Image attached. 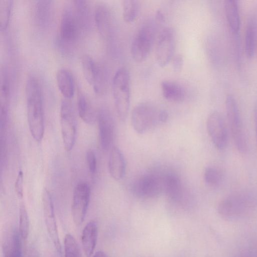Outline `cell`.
Returning a JSON list of instances; mask_svg holds the SVG:
<instances>
[{
    "label": "cell",
    "instance_id": "33",
    "mask_svg": "<svg viewBox=\"0 0 257 257\" xmlns=\"http://www.w3.org/2000/svg\"><path fill=\"white\" fill-rule=\"evenodd\" d=\"M86 161L90 172L93 174L96 168L95 154L92 150L89 149L86 152Z\"/></svg>",
    "mask_w": 257,
    "mask_h": 257
},
{
    "label": "cell",
    "instance_id": "32",
    "mask_svg": "<svg viewBox=\"0 0 257 257\" xmlns=\"http://www.w3.org/2000/svg\"><path fill=\"white\" fill-rule=\"evenodd\" d=\"M222 179L221 172L216 168L208 167L204 173L205 182L211 187L217 186L220 184Z\"/></svg>",
    "mask_w": 257,
    "mask_h": 257
},
{
    "label": "cell",
    "instance_id": "5",
    "mask_svg": "<svg viewBox=\"0 0 257 257\" xmlns=\"http://www.w3.org/2000/svg\"><path fill=\"white\" fill-rule=\"evenodd\" d=\"M80 26L74 8L67 6L64 9L60 24L59 42L63 50H70L79 36Z\"/></svg>",
    "mask_w": 257,
    "mask_h": 257
},
{
    "label": "cell",
    "instance_id": "38",
    "mask_svg": "<svg viewBox=\"0 0 257 257\" xmlns=\"http://www.w3.org/2000/svg\"><path fill=\"white\" fill-rule=\"evenodd\" d=\"M156 17L157 20L160 22L163 23L165 21V16L161 10H158L156 12Z\"/></svg>",
    "mask_w": 257,
    "mask_h": 257
},
{
    "label": "cell",
    "instance_id": "31",
    "mask_svg": "<svg viewBox=\"0 0 257 257\" xmlns=\"http://www.w3.org/2000/svg\"><path fill=\"white\" fill-rule=\"evenodd\" d=\"M29 229V221L27 211L24 204L20 207L19 213V233L24 240L28 237Z\"/></svg>",
    "mask_w": 257,
    "mask_h": 257
},
{
    "label": "cell",
    "instance_id": "30",
    "mask_svg": "<svg viewBox=\"0 0 257 257\" xmlns=\"http://www.w3.org/2000/svg\"><path fill=\"white\" fill-rule=\"evenodd\" d=\"M65 257H81L78 244L74 236L66 235L64 239Z\"/></svg>",
    "mask_w": 257,
    "mask_h": 257
},
{
    "label": "cell",
    "instance_id": "37",
    "mask_svg": "<svg viewBox=\"0 0 257 257\" xmlns=\"http://www.w3.org/2000/svg\"><path fill=\"white\" fill-rule=\"evenodd\" d=\"M253 120L254 123L255 137L257 144V100L254 103L253 110Z\"/></svg>",
    "mask_w": 257,
    "mask_h": 257
},
{
    "label": "cell",
    "instance_id": "11",
    "mask_svg": "<svg viewBox=\"0 0 257 257\" xmlns=\"http://www.w3.org/2000/svg\"><path fill=\"white\" fill-rule=\"evenodd\" d=\"M206 126L215 147L219 150L225 149L228 143V132L222 114L217 111L210 113L207 119Z\"/></svg>",
    "mask_w": 257,
    "mask_h": 257
},
{
    "label": "cell",
    "instance_id": "18",
    "mask_svg": "<svg viewBox=\"0 0 257 257\" xmlns=\"http://www.w3.org/2000/svg\"><path fill=\"white\" fill-rule=\"evenodd\" d=\"M98 235V226L94 220L88 222L84 227L81 235L83 250L87 257H90L95 247Z\"/></svg>",
    "mask_w": 257,
    "mask_h": 257
},
{
    "label": "cell",
    "instance_id": "23",
    "mask_svg": "<svg viewBox=\"0 0 257 257\" xmlns=\"http://www.w3.org/2000/svg\"><path fill=\"white\" fill-rule=\"evenodd\" d=\"M226 18L229 28L234 34H237L240 29V19L239 7L236 0L224 1Z\"/></svg>",
    "mask_w": 257,
    "mask_h": 257
},
{
    "label": "cell",
    "instance_id": "1",
    "mask_svg": "<svg viewBox=\"0 0 257 257\" xmlns=\"http://www.w3.org/2000/svg\"><path fill=\"white\" fill-rule=\"evenodd\" d=\"M27 119L29 130L34 140L40 142L44 132L43 96L41 85L34 76H30L26 83Z\"/></svg>",
    "mask_w": 257,
    "mask_h": 257
},
{
    "label": "cell",
    "instance_id": "36",
    "mask_svg": "<svg viewBox=\"0 0 257 257\" xmlns=\"http://www.w3.org/2000/svg\"><path fill=\"white\" fill-rule=\"evenodd\" d=\"M169 117L168 112L166 110H160L158 115L159 122L160 123L166 122Z\"/></svg>",
    "mask_w": 257,
    "mask_h": 257
},
{
    "label": "cell",
    "instance_id": "41",
    "mask_svg": "<svg viewBox=\"0 0 257 257\" xmlns=\"http://www.w3.org/2000/svg\"><path fill=\"white\" fill-rule=\"evenodd\" d=\"M255 53H256V55H257V46H256V48Z\"/></svg>",
    "mask_w": 257,
    "mask_h": 257
},
{
    "label": "cell",
    "instance_id": "40",
    "mask_svg": "<svg viewBox=\"0 0 257 257\" xmlns=\"http://www.w3.org/2000/svg\"><path fill=\"white\" fill-rule=\"evenodd\" d=\"M5 257H18L17 255L8 252H4Z\"/></svg>",
    "mask_w": 257,
    "mask_h": 257
},
{
    "label": "cell",
    "instance_id": "24",
    "mask_svg": "<svg viewBox=\"0 0 257 257\" xmlns=\"http://www.w3.org/2000/svg\"><path fill=\"white\" fill-rule=\"evenodd\" d=\"M256 31L255 24L252 20H248L244 33V48L246 56L251 58L255 53Z\"/></svg>",
    "mask_w": 257,
    "mask_h": 257
},
{
    "label": "cell",
    "instance_id": "19",
    "mask_svg": "<svg viewBox=\"0 0 257 257\" xmlns=\"http://www.w3.org/2000/svg\"><path fill=\"white\" fill-rule=\"evenodd\" d=\"M163 192L173 199H178L183 193L181 181L179 177L173 172L162 173Z\"/></svg>",
    "mask_w": 257,
    "mask_h": 257
},
{
    "label": "cell",
    "instance_id": "34",
    "mask_svg": "<svg viewBox=\"0 0 257 257\" xmlns=\"http://www.w3.org/2000/svg\"><path fill=\"white\" fill-rule=\"evenodd\" d=\"M23 172L20 170L18 173L15 184L16 192L20 198H22L23 197Z\"/></svg>",
    "mask_w": 257,
    "mask_h": 257
},
{
    "label": "cell",
    "instance_id": "29",
    "mask_svg": "<svg viewBox=\"0 0 257 257\" xmlns=\"http://www.w3.org/2000/svg\"><path fill=\"white\" fill-rule=\"evenodd\" d=\"M13 1L0 0V30L5 31L9 25Z\"/></svg>",
    "mask_w": 257,
    "mask_h": 257
},
{
    "label": "cell",
    "instance_id": "15",
    "mask_svg": "<svg viewBox=\"0 0 257 257\" xmlns=\"http://www.w3.org/2000/svg\"><path fill=\"white\" fill-rule=\"evenodd\" d=\"M100 142L102 149H111L114 136V123L109 111L103 108L97 115Z\"/></svg>",
    "mask_w": 257,
    "mask_h": 257
},
{
    "label": "cell",
    "instance_id": "12",
    "mask_svg": "<svg viewBox=\"0 0 257 257\" xmlns=\"http://www.w3.org/2000/svg\"><path fill=\"white\" fill-rule=\"evenodd\" d=\"M175 47L174 31L171 27H166L161 32L156 46V59L160 67H165L173 59Z\"/></svg>",
    "mask_w": 257,
    "mask_h": 257
},
{
    "label": "cell",
    "instance_id": "3",
    "mask_svg": "<svg viewBox=\"0 0 257 257\" xmlns=\"http://www.w3.org/2000/svg\"><path fill=\"white\" fill-rule=\"evenodd\" d=\"M254 200L246 193H236L223 199L218 205L219 214L226 220H235L247 214L253 208Z\"/></svg>",
    "mask_w": 257,
    "mask_h": 257
},
{
    "label": "cell",
    "instance_id": "7",
    "mask_svg": "<svg viewBox=\"0 0 257 257\" xmlns=\"http://www.w3.org/2000/svg\"><path fill=\"white\" fill-rule=\"evenodd\" d=\"M155 34L152 23H146L138 30L131 46V56L135 61L141 63L146 59L152 47Z\"/></svg>",
    "mask_w": 257,
    "mask_h": 257
},
{
    "label": "cell",
    "instance_id": "4",
    "mask_svg": "<svg viewBox=\"0 0 257 257\" xmlns=\"http://www.w3.org/2000/svg\"><path fill=\"white\" fill-rule=\"evenodd\" d=\"M225 109L235 147L240 154H244L248 148L247 139L237 103L231 94H228L226 97Z\"/></svg>",
    "mask_w": 257,
    "mask_h": 257
},
{
    "label": "cell",
    "instance_id": "28",
    "mask_svg": "<svg viewBox=\"0 0 257 257\" xmlns=\"http://www.w3.org/2000/svg\"><path fill=\"white\" fill-rule=\"evenodd\" d=\"M10 97V81L6 70L1 73L0 86V109L8 110Z\"/></svg>",
    "mask_w": 257,
    "mask_h": 257
},
{
    "label": "cell",
    "instance_id": "22",
    "mask_svg": "<svg viewBox=\"0 0 257 257\" xmlns=\"http://www.w3.org/2000/svg\"><path fill=\"white\" fill-rule=\"evenodd\" d=\"M161 88L164 97L168 100L180 102L185 98V90L178 83L169 80L162 81Z\"/></svg>",
    "mask_w": 257,
    "mask_h": 257
},
{
    "label": "cell",
    "instance_id": "21",
    "mask_svg": "<svg viewBox=\"0 0 257 257\" xmlns=\"http://www.w3.org/2000/svg\"><path fill=\"white\" fill-rule=\"evenodd\" d=\"M58 89L66 99H70L74 94L75 83L73 77L68 70L60 69L56 75Z\"/></svg>",
    "mask_w": 257,
    "mask_h": 257
},
{
    "label": "cell",
    "instance_id": "13",
    "mask_svg": "<svg viewBox=\"0 0 257 257\" xmlns=\"http://www.w3.org/2000/svg\"><path fill=\"white\" fill-rule=\"evenodd\" d=\"M90 197V189L88 184L81 182L75 187L72 198L71 211L74 224L81 225L85 218Z\"/></svg>",
    "mask_w": 257,
    "mask_h": 257
},
{
    "label": "cell",
    "instance_id": "2",
    "mask_svg": "<svg viewBox=\"0 0 257 257\" xmlns=\"http://www.w3.org/2000/svg\"><path fill=\"white\" fill-rule=\"evenodd\" d=\"M112 90L116 110L120 119L125 120L130 105V76L128 70L122 67L115 72Z\"/></svg>",
    "mask_w": 257,
    "mask_h": 257
},
{
    "label": "cell",
    "instance_id": "17",
    "mask_svg": "<svg viewBox=\"0 0 257 257\" xmlns=\"http://www.w3.org/2000/svg\"><path fill=\"white\" fill-rule=\"evenodd\" d=\"M126 164L125 158L121 151L116 147H112L108 160V170L111 177L119 181L125 175Z\"/></svg>",
    "mask_w": 257,
    "mask_h": 257
},
{
    "label": "cell",
    "instance_id": "8",
    "mask_svg": "<svg viewBox=\"0 0 257 257\" xmlns=\"http://www.w3.org/2000/svg\"><path fill=\"white\" fill-rule=\"evenodd\" d=\"M61 129L64 147L70 151L75 144L76 135V119L72 102L65 98L60 106Z\"/></svg>",
    "mask_w": 257,
    "mask_h": 257
},
{
    "label": "cell",
    "instance_id": "35",
    "mask_svg": "<svg viewBox=\"0 0 257 257\" xmlns=\"http://www.w3.org/2000/svg\"><path fill=\"white\" fill-rule=\"evenodd\" d=\"M183 57L180 54L175 55L172 59V66L175 72H180L183 66Z\"/></svg>",
    "mask_w": 257,
    "mask_h": 257
},
{
    "label": "cell",
    "instance_id": "9",
    "mask_svg": "<svg viewBox=\"0 0 257 257\" xmlns=\"http://www.w3.org/2000/svg\"><path fill=\"white\" fill-rule=\"evenodd\" d=\"M81 63L83 73L87 83L97 94H103L106 89L107 80L102 68L88 55L82 57Z\"/></svg>",
    "mask_w": 257,
    "mask_h": 257
},
{
    "label": "cell",
    "instance_id": "25",
    "mask_svg": "<svg viewBox=\"0 0 257 257\" xmlns=\"http://www.w3.org/2000/svg\"><path fill=\"white\" fill-rule=\"evenodd\" d=\"M78 112L79 117L86 123L92 124L95 120V115L87 97L80 94L77 101Z\"/></svg>",
    "mask_w": 257,
    "mask_h": 257
},
{
    "label": "cell",
    "instance_id": "39",
    "mask_svg": "<svg viewBox=\"0 0 257 257\" xmlns=\"http://www.w3.org/2000/svg\"><path fill=\"white\" fill-rule=\"evenodd\" d=\"M93 257H107L104 252L101 251L96 252Z\"/></svg>",
    "mask_w": 257,
    "mask_h": 257
},
{
    "label": "cell",
    "instance_id": "26",
    "mask_svg": "<svg viewBox=\"0 0 257 257\" xmlns=\"http://www.w3.org/2000/svg\"><path fill=\"white\" fill-rule=\"evenodd\" d=\"M74 8L80 28L87 29L90 24V10L87 2L85 1H74Z\"/></svg>",
    "mask_w": 257,
    "mask_h": 257
},
{
    "label": "cell",
    "instance_id": "10",
    "mask_svg": "<svg viewBox=\"0 0 257 257\" xmlns=\"http://www.w3.org/2000/svg\"><path fill=\"white\" fill-rule=\"evenodd\" d=\"M133 193L140 197L153 198L163 192L162 173L143 175L136 180L132 186Z\"/></svg>",
    "mask_w": 257,
    "mask_h": 257
},
{
    "label": "cell",
    "instance_id": "20",
    "mask_svg": "<svg viewBox=\"0 0 257 257\" xmlns=\"http://www.w3.org/2000/svg\"><path fill=\"white\" fill-rule=\"evenodd\" d=\"M52 1H38L35 7V20L38 26L45 29L50 25L53 14Z\"/></svg>",
    "mask_w": 257,
    "mask_h": 257
},
{
    "label": "cell",
    "instance_id": "16",
    "mask_svg": "<svg viewBox=\"0 0 257 257\" xmlns=\"http://www.w3.org/2000/svg\"><path fill=\"white\" fill-rule=\"evenodd\" d=\"M94 20L101 36L110 40L114 33V19L109 8L104 4L97 5L94 11Z\"/></svg>",
    "mask_w": 257,
    "mask_h": 257
},
{
    "label": "cell",
    "instance_id": "14",
    "mask_svg": "<svg viewBox=\"0 0 257 257\" xmlns=\"http://www.w3.org/2000/svg\"><path fill=\"white\" fill-rule=\"evenodd\" d=\"M42 196L44 215L48 232L57 251L61 253V245L51 196L46 188L43 189Z\"/></svg>",
    "mask_w": 257,
    "mask_h": 257
},
{
    "label": "cell",
    "instance_id": "6",
    "mask_svg": "<svg viewBox=\"0 0 257 257\" xmlns=\"http://www.w3.org/2000/svg\"><path fill=\"white\" fill-rule=\"evenodd\" d=\"M159 110L151 102H143L137 104L131 114V122L134 130L143 134L156 125L159 122Z\"/></svg>",
    "mask_w": 257,
    "mask_h": 257
},
{
    "label": "cell",
    "instance_id": "27",
    "mask_svg": "<svg viewBox=\"0 0 257 257\" xmlns=\"http://www.w3.org/2000/svg\"><path fill=\"white\" fill-rule=\"evenodd\" d=\"M141 5L137 0H124L122 3V16L124 21L127 23L134 22L137 18Z\"/></svg>",
    "mask_w": 257,
    "mask_h": 257
}]
</instances>
